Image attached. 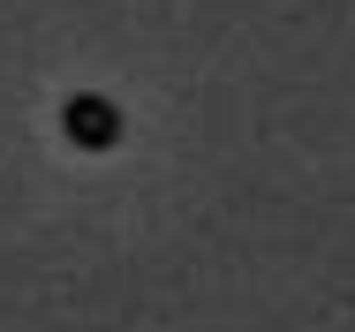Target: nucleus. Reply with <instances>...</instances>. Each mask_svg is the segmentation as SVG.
Returning <instances> with one entry per match:
<instances>
[{"label":"nucleus","mask_w":355,"mask_h":332,"mask_svg":"<svg viewBox=\"0 0 355 332\" xmlns=\"http://www.w3.org/2000/svg\"><path fill=\"white\" fill-rule=\"evenodd\" d=\"M61 129H69L76 151H114L121 143V106L98 98V91H76L69 106H61Z\"/></svg>","instance_id":"nucleus-1"}]
</instances>
